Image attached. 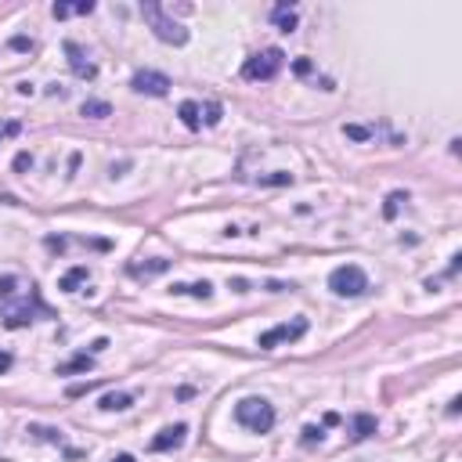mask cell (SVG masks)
Here are the masks:
<instances>
[{"label": "cell", "instance_id": "obj_2", "mask_svg": "<svg viewBox=\"0 0 462 462\" xmlns=\"http://www.w3.org/2000/svg\"><path fill=\"white\" fill-rule=\"evenodd\" d=\"M141 19L148 22V29L155 33V40L173 43V47H185V43H188V29H185L181 22H173V19L166 15V8L155 4V0H145V4H141Z\"/></svg>", "mask_w": 462, "mask_h": 462}, {"label": "cell", "instance_id": "obj_15", "mask_svg": "<svg viewBox=\"0 0 462 462\" xmlns=\"http://www.w3.org/2000/svg\"><path fill=\"white\" fill-rule=\"evenodd\" d=\"M83 282H91V267H87V264H76V267H69V271L62 274L58 289H62V293H76V289H80Z\"/></svg>", "mask_w": 462, "mask_h": 462}, {"label": "cell", "instance_id": "obj_34", "mask_svg": "<svg viewBox=\"0 0 462 462\" xmlns=\"http://www.w3.org/2000/svg\"><path fill=\"white\" fill-rule=\"evenodd\" d=\"M112 462H138V458H134V455H127V451H123V455H115V458H112Z\"/></svg>", "mask_w": 462, "mask_h": 462}, {"label": "cell", "instance_id": "obj_20", "mask_svg": "<svg viewBox=\"0 0 462 462\" xmlns=\"http://www.w3.org/2000/svg\"><path fill=\"white\" fill-rule=\"evenodd\" d=\"M91 11H94L91 0H87V4H54V8H51V15H54L58 22L69 19V15H91Z\"/></svg>", "mask_w": 462, "mask_h": 462}, {"label": "cell", "instance_id": "obj_13", "mask_svg": "<svg viewBox=\"0 0 462 462\" xmlns=\"http://www.w3.org/2000/svg\"><path fill=\"white\" fill-rule=\"evenodd\" d=\"M98 409H101V412H127V409H134V394H127V390H108V394L98 401Z\"/></svg>", "mask_w": 462, "mask_h": 462}, {"label": "cell", "instance_id": "obj_14", "mask_svg": "<svg viewBox=\"0 0 462 462\" xmlns=\"http://www.w3.org/2000/svg\"><path fill=\"white\" fill-rule=\"evenodd\" d=\"M376 430H379V419L369 416V412H358V416L351 419V441H369Z\"/></svg>", "mask_w": 462, "mask_h": 462}, {"label": "cell", "instance_id": "obj_35", "mask_svg": "<svg viewBox=\"0 0 462 462\" xmlns=\"http://www.w3.org/2000/svg\"><path fill=\"white\" fill-rule=\"evenodd\" d=\"M0 462H8V458H0Z\"/></svg>", "mask_w": 462, "mask_h": 462}, {"label": "cell", "instance_id": "obj_6", "mask_svg": "<svg viewBox=\"0 0 462 462\" xmlns=\"http://www.w3.org/2000/svg\"><path fill=\"white\" fill-rule=\"evenodd\" d=\"M130 87H134L138 94L163 98L173 83H170V76H166V73H155V69H138V73H134V80H130Z\"/></svg>", "mask_w": 462, "mask_h": 462}, {"label": "cell", "instance_id": "obj_9", "mask_svg": "<svg viewBox=\"0 0 462 462\" xmlns=\"http://www.w3.org/2000/svg\"><path fill=\"white\" fill-rule=\"evenodd\" d=\"M185 437H188V426H185V423H173V426L159 430V433L148 441V448H152V451H178V448L185 444Z\"/></svg>", "mask_w": 462, "mask_h": 462}, {"label": "cell", "instance_id": "obj_31", "mask_svg": "<svg viewBox=\"0 0 462 462\" xmlns=\"http://www.w3.org/2000/svg\"><path fill=\"white\" fill-rule=\"evenodd\" d=\"M11 361H15V358H11L8 351H0V376H4V372L11 369Z\"/></svg>", "mask_w": 462, "mask_h": 462}, {"label": "cell", "instance_id": "obj_16", "mask_svg": "<svg viewBox=\"0 0 462 462\" xmlns=\"http://www.w3.org/2000/svg\"><path fill=\"white\" fill-rule=\"evenodd\" d=\"M94 369V354H87V351H80L76 358H69V361H62V365H58L54 372L58 376H76V372H91Z\"/></svg>", "mask_w": 462, "mask_h": 462}, {"label": "cell", "instance_id": "obj_3", "mask_svg": "<svg viewBox=\"0 0 462 462\" xmlns=\"http://www.w3.org/2000/svg\"><path fill=\"white\" fill-rule=\"evenodd\" d=\"M282 66H285V54H282L278 47L257 51V54H250L246 62H242V80H250V83H267V80H274V76L282 73Z\"/></svg>", "mask_w": 462, "mask_h": 462}, {"label": "cell", "instance_id": "obj_10", "mask_svg": "<svg viewBox=\"0 0 462 462\" xmlns=\"http://www.w3.org/2000/svg\"><path fill=\"white\" fill-rule=\"evenodd\" d=\"M26 433H29V437H36V441H47V444H54V448H62V451H66L69 458H80V451H73V448L66 444V433H62V430L33 423V426H26Z\"/></svg>", "mask_w": 462, "mask_h": 462}, {"label": "cell", "instance_id": "obj_4", "mask_svg": "<svg viewBox=\"0 0 462 462\" xmlns=\"http://www.w3.org/2000/svg\"><path fill=\"white\" fill-rule=\"evenodd\" d=\"M329 289L343 300H354V297H365L369 293V274L358 267V264H339L332 267L329 274Z\"/></svg>", "mask_w": 462, "mask_h": 462}, {"label": "cell", "instance_id": "obj_28", "mask_svg": "<svg viewBox=\"0 0 462 462\" xmlns=\"http://www.w3.org/2000/svg\"><path fill=\"white\" fill-rule=\"evenodd\" d=\"M29 166H33V155H29V152H19V155H15V170L22 173V170H29Z\"/></svg>", "mask_w": 462, "mask_h": 462}, {"label": "cell", "instance_id": "obj_11", "mask_svg": "<svg viewBox=\"0 0 462 462\" xmlns=\"http://www.w3.org/2000/svg\"><path fill=\"white\" fill-rule=\"evenodd\" d=\"M173 297H195V300H210L213 297V285L202 278V282H173L170 285Z\"/></svg>", "mask_w": 462, "mask_h": 462}, {"label": "cell", "instance_id": "obj_23", "mask_svg": "<svg viewBox=\"0 0 462 462\" xmlns=\"http://www.w3.org/2000/svg\"><path fill=\"white\" fill-rule=\"evenodd\" d=\"M19 274H4V278H0V300H11L15 293H19Z\"/></svg>", "mask_w": 462, "mask_h": 462}, {"label": "cell", "instance_id": "obj_29", "mask_svg": "<svg viewBox=\"0 0 462 462\" xmlns=\"http://www.w3.org/2000/svg\"><path fill=\"white\" fill-rule=\"evenodd\" d=\"M11 47H15V51H33L36 43H33L29 36H15V40H11Z\"/></svg>", "mask_w": 462, "mask_h": 462}, {"label": "cell", "instance_id": "obj_18", "mask_svg": "<svg viewBox=\"0 0 462 462\" xmlns=\"http://www.w3.org/2000/svg\"><path fill=\"white\" fill-rule=\"evenodd\" d=\"M178 115H181V123H185L188 130H199V127H202V108H199L195 101H181Z\"/></svg>", "mask_w": 462, "mask_h": 462}, {"label": "cell", "instance_id": "obj_26", "mask_svg": "<svg viewBox=\"0 0 462 462\" xmlns=\"http://www.w3.org/2000/svg\"><path fill=\"white\" fill-rule=\"evenodd\" d=\"M220 123V105L213 101V105H206V127H217Z\"/></svg>", "mask_w": 462, "mask_h": 462}, {"label": "cell", "instance_id": "obj_25", "mask_svg": "<svg viewBox=\"0 0 462 462\" xmlns=\"http://www.w3.org/2000/svg\"><path fill=\"white\" fill-rule=\"evenodd\" d=\"M293 73H297V76H311V73H314V62H311V58H297Z\"/></svg>", "mask_w": 462, "mask_h": 462}, {"label": "cell", "instance_id": "obj_17", "mask_svg": "<svg viewBox=\"0 0 462 462\" xmlns=\"http://www.w3.org/2000/svg\"><path fill=\"white\" fill-rule=\"evenodd\" d=\"M271 22H274L282 33H297V11H293V4H278V8L271 11Z\"/></svg>", "mask_w": 462, "mask_h": 462}, {"label": "cell", "instance_id": "obj_27", "mask_svg": "<svg viewBox=\"0 0 462 462\" xmlns=\"http://www.w3.org/2000/svg\"><path fill=\"white\" fill-rule=\"evenodd\" d=\"M22 130V123L19 120H11V123H4V127H0V141H4V138H15Z\"/></svg>", "mask_w": 462, "mask_h": 462}, {"label": "cell", "instance_id": "obj_21", "mask_svg": "<svg viewBox=\"0 0 462 462\" xmlns=\"http://www.w3.org/2000/svg\"><path fill=\"white\" fill-rule=\"evenodd\" d=\"M343 138H351V141H372V138H376V127H361V123H343Z\"/></svg>", "mask_w": 462, "mask_h": 462}, {"label": "cell", "instance_id": "obj_1", "mask_svg": "<svg viewBox=\"0 0 462 462\" xmlns=\"http://www.w3.org/2000/svg\"><path fill=\"white\" fill-rule=\"evenodd\" d=\"M274 404L267 397H242L235 404V423L250 433H271L274 430Z\"/></svg>", "mask_w": 462, "mask_h": 462}, {"label": "cell", "instance_id": "obj_32", "mask_svg": "<svg viewBox=\"0 0 462 462\" xmlns=\"http://www.w3.org/2000/svg\"><path fill=\"white\" fill-rule=\"evenodd\" d=\"M105 346H108V339H94V343H91V354H101Z\"/></svg>", "mask_w": 462, "mask_h": 462}, {"label": "cell", "instance_id": "obj_33", "mask_svg": "<svg viewBox=\"0 0 462 462\" xmlns=\"http://www.w3.org/2000/svg\"><path fill=\"white\" fill-rule=\"evenodd\" d=\"M458 404H462V397H451V401H448V416H458Z\"/></svg>", "mask_w": 462, "mask_h": 462}, {"label": "cell", "instance_id": "obj_12", "mask_svg": "<svg viewBox=\"0 0 462 462\" xmlns=\"http://www.w3.org/2000/svg\"><path fill=\"white\" fill-rule=\"evenodd\" d=\"M166 271H170V260H166V257H152V260H145V264H130V267H127L130 278H145V282L155 278V274H166Z\"/></svg>", "mask_w": 462, "mask_h": 462}, {"label": "cell", "instance_id": "obj_19", "mask_svg": "<svg viewBox=\"0 0 462 462\" xmlns=\"http://www.w3.org/2000/svg\"><path fill=\"white\" fill-rule=\"evenodd\" d=\"M80 112L87 115V120H105V115H112V105L108 101H98V98H87L80 105Z\"/></svg>", "mask_w": 462, "mask_h": 462}, {"label": "cell", "instance_id": "obj_22", "mask_svg": "<svg viewBox=\"0 0 462 462\" xmlns=\"http://www.w3.org/2000/svg\"><path fill=\"white\" fill-rule=\"evenodd\" d=\"M401 202H409V195H404V192H390V195H386V206H383V217L394 220L397 210H401Z\"/></svg>", "mask_w": 462, "mask_h": 462}, {"label": "cell", "instance_id": "obj_5", "mask_svg": "<svg viewBox=\"0 0 462 462\" xmlns=\"http://www.w3.org/2000/svg\"><path fill=\"white\" fill-rule=\"evenodd\" d=\"M307 329H311V322H307L304 314H297V318H289V322H282V325L260 332L257 346H260V351H274V346H282V343H297V339H304Z\"/></svg>", "mask_w": 462, "mask_h": 462}, {"label": "cell", "instance_id": "obj_8", "mask_svg": "<svg viewBox=\"0 0 462 462\" xmlns=\"http://www.w3.org/2000/svg\"><path fill=\"white\" fill-rule=\"evenodd\" d=\"M36 311H40V314H51V311L40 304V293H33V304L11 307V311L4 314V329H11V332H15V329H26V325L33 322V314H36Z\"/></svg>", "mask_w": 462, "mask_h": 462}, {"label": "cell", "instance_id": "obj_30", "mask_svg": "<svg viewBox=\"0 0 462 462\" xmlns=\"http://www.w3.org/2000/svg\"><path fill=\"white\" fill-rule=\"evenodd\" d=\"M458 264H462V253H451V264H448V278L458 274Z\"/></svg>", "mask_w": 462, "mask_h": 462}, {"label": "cell", "instance_id": "obj_24", "mask_svg": "<svg viewBox=\"0 0 462 462\" xmlns=\"http://www.w3.org/2000/svg\"><path fill=\"white\" fill-rule=\"evenodd\" d=\"M322 441H325V426H304V437H300L304 448H314V444H322Z\"/></svg>", "mask_w": 462, "mask_h": 462}, {"label": "cell", "instance_id": "obj_7", "mask_svg": "<svg viewBox=\"0 0 462 462\" xmlns=\"http://www.w3.org/2000/svg\"><path fill=\"white\" fill-rule=\"evenodd\" d=\"M66 54H69V69H73V76L76 80H98V66L91 62V58L83 54V47L76 43V40H66Z\"/></svg>", "mask_w": 462, "mask_h": 462}]
</instances>
